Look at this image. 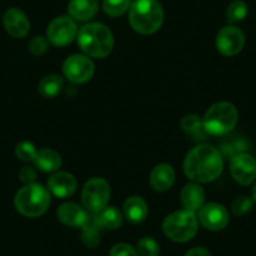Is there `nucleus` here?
<instances>
[{
  "mask_svg": "<svg viewBox=\"0 0 256 256\" xmlns=\"http://www.w3.org/2000/svg\"><path fill=\"white\" fill-rule=\"evenodd\" d=\"M16 154L20 161L28 162V161H33L34 157L36 154V150L34 147L33 144L28 141H23L19 142L16 147Z\"/></svg>",
  "mask_w": 256,
  "mask_h": 256,
  "instance_id": "obj_27",
  "label": "nucleus"
},
{
  "mask_svg": "<svg viewBox=\"0 0 256 256\" xmlns=\"http://www.w3.org/2000/svg\"><path fill=\"white\" fill-rule=\"evenodd\" d=\"M19 177H20V181L24 184H33L36 178V172L33 167H23L19 172Z\"/></svg>",
  "mask_w": 256,
  "mask_h": 256,
  "instance_id": "obj_32",
  "label": "nucleus"
},
{
  "mask_svg": "<svg viewBox=\"0 0 256 256\" xmlns=\"http://www.w3.org/2000/svg\"><path fill=\"white\" fill-rule=\"evenodd\" d=\"M110 184L100 177L86 182L82 191V202L84 208L93 214H98L107 206L110 200Z\"/></svg>",
  "mask_w": 256,
  "mask_h": 256,
  "instance_id": "obj_7",
  "label": "nucleus"
},
{
  "mask_svg": "<svg viewBox=\"0 0 256 256\" xmlns=\"http://www.w3.org/2000/svg\"><path fill=\"white\" fill-rule=\"evenodd\" d=\"M102 230L103 228H100V225L96 220V218H90V222L82 228V235H80V238H82V241L84 242V245L88 246V248H96L97 245H100V231Z\"/></svg>",
  "mask_w": 256,
  "mask_h": 256,
  "instance_id": "obj_23",
  "label": "nucleus"
},
{
  "mask_svg": "<svg viewBox=\"0 0 256 256\" xmlns=\"http://www.w3.org/2000/svg\"><path fill=\"white\" fill-rule=\"evenodd\" d=\"M14 204L22 215L26 218H38L48 210L50 195L46 187L33 182L26 184L16 192Z\"/></svg>",
  "mask_w": 256,
  "mask_h": 256,
  "instance_id": "obj_4",
  "label": "nucleus"
},
{
  "mask_svg": "<svg viewBox=\"0 0 256 256\" xmlns=\"http://www.w3.org/2000/svg\"><path fill=\"white\" fill-rule=\"evenodd\" d=\"M98 0H70L68 12L76 20H90L98 13Z\"/></svg>",
  "mask_w": 256,
  "mask_h": 256,
  "instance_id": "obj_18",
  "label": "nucleus"
},
{
  "mask_svg": "<svg viewBox=\"0 0 256 256\" xmlns=\"http://www.w3.org/2000/svg\"><path fill=\"white\" fill-rule=\"evenodd\" d=\"M205 191L200 184L192 182L187 184L181 191V202L187 211L195 212L204 206Z\"/></svg>",
  "mask_w": 256,
  "mask_h": 256,
  "instance_id": "obj_17",
  "label": "nucleus"
},
{
  "mask_svg": "<svg viewBox=\"0 0 256 256\" xmlns=\"http://www.w3.org/2000/svg\"><path fill=\"white\" fill-rule=\"evenodd\" d=\"M110 256H138V254L128 244H118L112 248Z\"/></svg>",
  "mask_w": 256,
  "mask_h": 256,
  "instance_id": "obj_31",
  "label": "nucleus"
},
{
  "mask_svg": "<svg viewBox=\"0 0 256 256\" xmlns=\"http://www.w3.org/2000/svg\"><path fill=\"white\" fill-rule=\"evenodd\" d=\"M238 122V110L228 102L211 106L204 117V128L212 136H224L234 130Z\"/></svg>",
  "mask_w": 256,
  "mask_h": 256,
  "instance_id": "obj_5",
  "label": "nucleus"
},
{
  "mask_svg": "<svg viewBox=\"0 0 256 256\" xmlns=\"http://www.w3.org/2000/svg\"><path fill=\"white\" fill-rule=\"evenodd\" d=\"M63 87V78L56 74L46 76L39 83V93L46 98H54L60 93Z\"/></svg>",
  "mask_w": 256,
  "mask_h": 256,
  "instance_id": "obj_22",
  "label": "nucleus"
},
{
  "mask_svg": "<svg viewBox=\"0 0 256 256\" xmlns=\"http://www.w3.org/2000/svg\"><path fill=\"white\" fill-rule=\"evenodd\" d=\"M248 13V8L245 2L242 0H235L226 9V18L228 23H238L244 20Z\"/></svg>",
  "mask_w": 256,
  "mask_h": 256,
  "instance_id": "obj_24",
  "label": "nucleus"
},
{
  "mask_svg": "<svg viewBox=\"0 0 256 256\" xmlns=\"http://www.w3.org/2000/svg\"><path fill=\"white\" fill-rule=\"evenodd\" d=\"M131 6V0H103V10L107 16H120Z\"/></svg>",
  "mask_w": 256,
  "mask_h": 256,
  "instance_id": "obj_25",
  "label": "nucleus"
},
{
  "mask_svg": "<svg viewBox=\"0 0 256 256\" xmlns=\"http://www.w3.org/2000/svg\"><path fill=\"white\" fill-rule=\"evenodd\" d=\"M63 73L70 82L82 84L88 82L94 74V64L88 56L74 54L66 59L63 64Z\"/></svg>",
  "mask_w": 256,
  "mask_h": 256,
  "instance_id": "obj_8",
  "label": "nucleus"
},
{
  "mask_svg": "<svg viewBox=\"0 0 256 256\" xmlns=\"http://www.w3.org/2000/svg\"><path fill=\"white\" fill-rule=\"evenodd\" d=\"M48 188L56 198H70L77 190V180L68 172H56L48 180Z\"/></svg>",
  "mask_w": 256,
  "mask_h": 256,
  "instance_id": "obj_15",
  "label": "nucleus"
},
{
  "mask_svg": "<svg viewBox=\"0 0 256 256\" xmlns=\"http://www.w3.org/2000/svg\"><path fill=\"white\" fill-rule=\"evenodd\" d=\"M252 200H254V202L256 204V184L252 188Z\"/></svg>",
  "mask_w": 256,
  "mask_h": 256,
  "instance_id": "obj_34",
  "label": "nucleus"
},
{
  "mask_svg": "<svg viewBox=\"0 0 256 256\" xmlns=\"http://www.w3.org/2000/svg\"><path fill=\"white\" fill-rule=\"evenodd\" d=\"M94 218L100 225V228H110V230H116V228H120L123 220L122 214L116 208H104Z\"/></svg>",
  "mask_w": 256,
  "mask_h": 256,
  "instance_id": "obj_21",
  "label": "nucleus"
},
{
  "mask_svg": "<svg viewBox=\"0 0 256 256\" xmlns=\"http://www.w3.org/2000/svg\"><path fill=\"white\" fill-rule=\"evenodd\" d=\"M245 44V36L238 26H228L221 29L216 36V48L222 56H232L240 53Z\"/></svg>",
  "mask_w": 256,
  "mask_h": 256,
  "instance_id": "obj_10",
  "label": "nucleus"
},
{
  "mask_svg": "<svg viewBox=\"0 0 256 256\" xmlns=\"http://www.w3.org/2000/svg\"><path fill=\"white\" fill-rule=\"evenodd\" d=\"M78 29L74 20L70 16H59L48 26V40L56 46H66L72 43L77 36Z\"/></svg>",
  "mask_w": 256,
  "mask_h": 256,
  "instance_id": "obj_9",
  "label": "nucleus"
},
{
  "mask_svg": "<svg viewBox=\"0 0 256 256\" xmlns=\"http://www.w3.org/2000/svg\"><path fill=\"white\" fill-rule=\"evenodd\" d=\"M3 24L6 30L14 38H24L28 36L30 29L28 16L18 8H10L6 12Z\"/></svg>",
  "mask_w": 256,
  "mask_h": 256,
  "instance_id": "obj_14",
  "label": "nucleus"
},
{
  "mask_svg": "<svg viewBox=\"0 0 256 256\" xmlns=\"http://www.w3.org/2000/svg\"><path fill=\"white\" fill-rule=\"evenodd\" d=\"M36 168L42 172H54L60 167V154L52 148H42L36 151L33 160Z\"/></svg>",
  "mask_w": 256,
  "mask_h": 256,
  "instance_id": "obj_20",
  "label": "nucleus"
},
{
  "mask_svg": "<svg viewBox=\"0 0 256 256\" xmlns=\"http://www.w3.org/2000/svg\"><path fill=\"white\" fill-rule=\"evenodd\" d=\"M204 126L202 120H201V117L196 114H188L186 117L182 118L181 120V128L184 130V132L186 134H196L201 130V127Z\"/></svg>",
  "mask_w": 256,
  "mask_h": 256,
  "instance_id": "obj_28",
  "label": "nucleus"
},
{
  "mask_svg": "<svg viewBox=\"0 0 256 256\" xmlns=\"http://www.w3.org/2000/svg\"><path fill=\"white\" fill-rule=\"evenodd\" d=\"M224 161L221 154L212 146L200 144L192 148L184 158V170L191 181L208 184L221 174Z\"/></svg>",
  "mask_w": 256,
  "mask_h": 256,
  "instance_id": "obj_1",
  "label": "nucleus"
},
{
  "mask_svg": "<svg viewBox=\"0 0 256 256\" xmlns=\"http://www.w3.org/2000/svg\"><path fill=\"white\" fill-rule=\"evenodd\" d=\"M198 222L195 212L191 211H177L164 218L162 230L164 235L176 242H186L195 238L198 234Z\"/></svg>",
  "mask_w": 256,
  "mask_h": 256,
  "instance_id": "obj_6",
  "label": "nucleus"
},
{
  "mask_svg": "<svg viewBox=\"0 0 256 256\" xmlns=\"http://www.w3.org/2000/svg\"><path fill=\"white\" fill-rule=\"evenodd\" d=\"M56 216L62 224L70 226V228H83L90 220V216L87 210L74 202H67L60 205Z\"/></svg>",
  "mask_w": 256,
  "mask_h": 256,
  "instance_id": "obj_13",
  "label": "nucleus"
},
{
  "mask_svg": "<svg viewBox=\"0 0 256 256\" xmlns=\"http://www.w3.org/2000/svg\"><path fill=\"white\" fill-rule=\"evenodd\" d=\"M49 49L48 40L44 36H36L29 43V50L34 56H43Z\"/></svg>",
  "mask_w": 256,
  "mask_h": 256,
  "instance_id": "obj_30",
  "label": "nucleus"
},
{
  "mask_svg": "<svg viewBox=\"0 0 256 256\" xmlns=\"http://www.w3.org/2000/svg\"><path fill=\"white\" fill-rule=\"evenodd\" d=\"M254 205L252 198H248V196H241V198H238L231 205V210L235 215L242 216L246 215L248 211H251Z\"/></svg>",
  "mask_w": 256,
  "mask_h": 256,
  "instance_id": "obj_29",
  "label": "nucleus"
},
{
  "mask_svg": "<svg viewBox=\"0 0 256 256\" xmlns=\"http://www.w3.org/2000/svg\"><path fill=\"white\" fill-rule=\"evenodd\" d=\"M137 254L140 256H158L160 246L152 238H144L138 241Z\"/></svg>",
  "mask_w": 256,
  "mask_h": 256,
  "instance_id": "obj_26",
  "label": "nucleus"
},
{
  "mask_svg": "<svg viewBox=\"0 0 256 256\" xmlns=\"http://www.w3.org/2000/svg\"><path fill=\"white\" fill-rule=\"evenodd\" d=\"M198 220L201 225L211 231H220L228 226L230 218L225 206L220 204L211 202L204 205L198 210Z\"/></svg>",
  "mask_w": 256,
  "mask_h": 256,
  "instance_id": "obj_11",
  "label": "nucleus"
},
{
  "mask_svg": "<svg viewBox=\"0 0 256 256\" xmlns=\"http://www.w3.org/2000/svg\"><path fill=\"white\" fill-rule=\"evenodd\" d=\"M130 23L140 34H152L164 23V9L157 0H134L130 6Z\"/></svg>",
  "mask_w": 256,
  "mask_h": 256,
  "instance_id": "obj_3",
  "label": "nucleus"
},
{
  "mask_svg": "<svg viewBox=\"0 0 256 256\" xmlns=\"http://www.w3.org/2000/svg\"><path fill=\"white\" fill-rule=\"evenodd\" d=\"M112 32L100 23H90L78 32V46L87 56L93 58H104L112 52Z\"/></svg>",
  "mask_w": 256,
  "mask_h": 256,
  "instance_id": "obj_2",
  "label": "nucleus"
},
{
  "mask_svg": "<svg viewBox=\"0 0 256 256\" xmlns=\"http://www.w3.org/2000/svg\"><path fill=\"white\" fill-rule=\"evenodd\" d=\"M174 171L172 166L167 164H161L154 167L150 176V182L154 191L164 192L174 184Z\"/></svg>",
  "mask_w": 256,
  "mask_h": 256,
  "instance_id": "obj_16",
  "label": "nucleus"
},
{
  "mask_svg": "<svg viewBox=\"0 0 256 256\" xmlns=\"http://www.w3.org/2000/svg\"><path fill=\"white\" fill-rule=\"evenodd\" d=\"M230 171L234 180L240 184L248 186L256 178V160L248 154H238L232 157Z\"/></svg>",
  "mask_w": 256,
  "mask_h": 256,
  "instance_id": "obj_12",
  "label": "nucleus"
},
{
  "mask_svg": "<svg viewBox=\"0 0 256 256\" xmlns=\"http://www.w3.org/2000/svg\"><path fill=\"white\" fill-rule=\"evenodd\" d=\"M184 256H210V252L205 248H191Z\"/></svg>",
  "mask_w": 256,
  "mask_h": 256,
  "instance_id": "obj_33",
  "label": "nucleus"
},
{
  "mask_svg": "<svg viewBox=\"0 0 256 256\" xmlns=\"http://www.w3.org/2000/svg\"><path fill=\"white\" fill-rule=\"evenodd\" d=\"M124 216L134 224H141L144 221L148 214V206L147 202L140 196H132L127 198L123 206Z\"/></svg>",
  "mask_w": 256,
  "mask_h": 256,
  "instance_id": "obj_19",
  "label": "nucleus"
}]
</instances>
